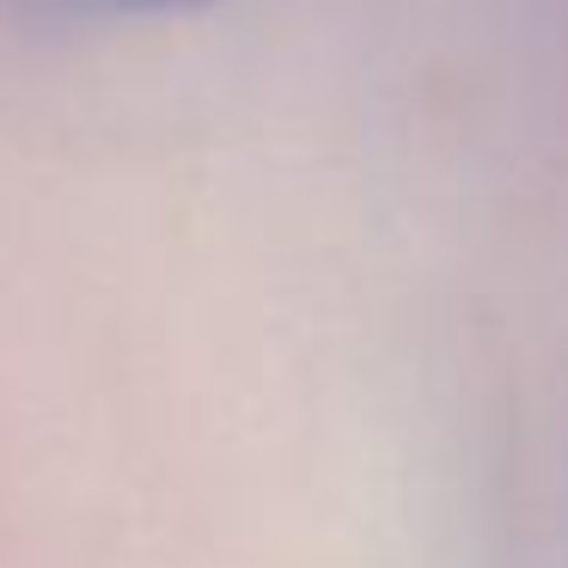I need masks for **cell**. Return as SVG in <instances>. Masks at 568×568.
Returning a JSON list of instances; mask_svg holds the SVG:
<instances>
[{"mask_svg":"<svg viewBox=\"0 0 568 568\" xmlns=\"http://www.w3.org/2000/svg\"><path fill=\"white\" fill-rule=\"evenodd\" d=\"M104 7H135V13H165V7H202V0H104Z\"/></svg>","mask_w":568,"mask_h":568,"instance_id":"6da1fadb","label":"cell"}]
</instances>
